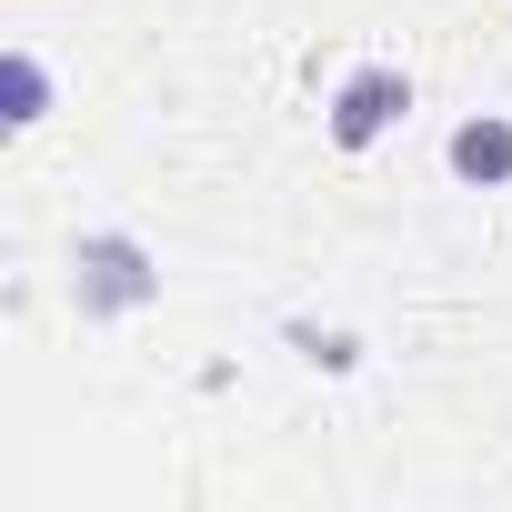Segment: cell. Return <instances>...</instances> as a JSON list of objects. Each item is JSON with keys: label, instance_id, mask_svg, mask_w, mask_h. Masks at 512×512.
Instances as JSON below:
<instances>
[{"label": "cell", "instance_id": "1", "mask_svg": "<svg viewBox=\"0 0 512 512\" xmlns=\"http://www.w3.org/2000/svg\"><path fill=\"white\" fill-rule=\"evenodd\" d=\"M402 111H412V81H402L392 61H362V71L332 91V141H342V151H372Z\"/></svg>", "mask_w": 512, "mask_h": 512}, {"label": "cell", "instance_id": "2", "mask_svg": "<svg viewBox=\"0 0 512 512\" xmlns=\"http://www.w3.org/2000/svg\"><path fill=\"white\" fill-rule=\"evenodd\" d=\"M452 181H472V191H502L512 181V121L502 111H472L452 131Z\"/></svg>", "mask_w": 512, "mask_h": 512}, {"label": "cell", "instance_id": "3", "mask_svg": "<svg viewBox=\"0 0 512 512\" xmlns=\"http://www.w3.org/2000/svg\"><path fill=\"white\" fill-rule=\"evenodd\" d=\"M41 101H51L41 61H31V51H11V121H41Z\"/></svg>", "mask_w": 512, "mask_h": 512}]
</instances>
